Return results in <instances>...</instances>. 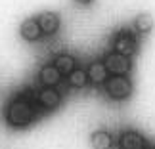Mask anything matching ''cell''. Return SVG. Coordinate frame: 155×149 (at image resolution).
Listing matches in <instances>:
<instances>
[{"mask_svg":"<svg viewBox=\"0 0 155 149\" xmlns=\"http://www.w3.org/2000/svg\"><path fill=\"white\" fill-rule=\"evenodd\" d=\"M37 121V105L25 96L14 98L6 107V122L12 128H27Z\"/></svg>","mask_w":155,"mask_h":149,"instance_id":"cell-1","label":"cell"},{"mask_svg":"<svg viewBox=\"0 0 155 149\" xmlns=\"http://www.w3.org/2000/svg\"><path fill=\"white\" fill-rule=\"evenodd\" d=\"M105 94L115 101H123L132 94V82L127 79V75H113L105 80Z\"/></svg>","mask_w":155,"mask_h":149,"instance_id":"cell-2","label":"cell"},{"mask_svg":"<svg viewBox=\"0 0 155 149\" xmlns=\"http://www.w3.org/2000/svg\"><path fill=\"white\" fill-rule=\"evenodd\" d=\"M113 52L115 53H121V56H134L138 52V40H136L134 33L128 31V29H123L115 34L113 38Z\"/></svg>","mask_w":155,"mask_h":149,"instance_id":"cell-3","label":"cell"},{"mask_svg":"<svg viewBox=\"0 0 155 149\" xmlns=\"http://www.w3.org/2000/svg\"><path fill=\"white\" fill-rule=\"evenodd\" d=\"M104 65H105L107 73H111V75H128L130 67H132L130 57L121 56V53H115V52L107 53L105 59H104Z\"/></svg>","mask_w":155,"mask_h":149,"instance_id":"cell-4","label":"cell"},{"mask_svg":"<svg viewBox=\"0 0 155 149\" xmlns=\"http://www.w3.org/2000/svg\"><path fill=\"white\" fill-rule=\"evenodd\" d=\"M61 103V94L54 86H42L37 92V105L42 111H52Z\"/></svg>","mask_w":155,"mask_h":149,"instance_id":"cell-5","label":"cell"},{"mask_svg":"<svg viewBox=\"0 0 155 149\" xmlns=\"http://www.w3.org/2000/svg\"><path fill=\"white\" fill-rule=\"evenodd\" d=\"M119 147L121 149H146V140L136 130H127L119 138Z\"/></svg>","mask_w":155,"mask_h":149,"instance_id":"cell-6","label":"cell"},{"mask_svg":"<svg viewBox=\"0 0 155 149\" xmlns=\"http://www.w3.org/2000/svg\"><path fill=\"white\" fill-rule=\"evenodd\" d=\"M38 80L42 86H58L61 82V73L56 69V65H42L38 71Z\"/></svg>","mask_w":155,"mask_h":149,"instance_id":"cell-7","label":"cell"},{"mask_svg":"<svg viewBox=\"0 0 155 149\" xmlns=\"http://www.w3.org/2000/svg\"><path fill=\"white\" fill-rule=\"evenodd\" d=\"M38 27L42 34H54L59 29V15L58 14H52V11H44V14L38 15Z\"/></svg>","mask_w":155,"mask_h":149,"instance_id":"cell-8","label":"cell"},{"mask_svg":"<svg viewBox=\"0 0 155 149\" xmlns=\"http://www.w3.org/2000/svg\"><path fill=\"white\" fill-rule=\"evenodd\" d=\"M86 75H88V82H92V84H105V80H107V69H105V65L104 61H94L88 65V71H86Z\"/></svg>","mask_w":155,"mask_h":149,"instance_id":"cell-9","label":"cell"},{"mask_svg":"<svg viewBox=\"0 0 155 149\" xmlns=\"http://www.w3.org/2000/svg\"><path fill=\"white\" fill-rule=\"evenodd\" d=\"M19 34L25 40H29V42H35V40H38L40 38V34H42V31H40V27H38V21L37 19H33V17H29V19H25L21 23V27H19Z\"/></svg>","mask_w":155,"mask_h":149,"instance_id":"cell-10","label":"cell"},{"mask_svg":"<svg viewBox=\"0 0 155 149\" xmlns=\"http://www.w3.org/2000/svg\"><path fill=\"white\" fill-rule=\"evenodd\" d=\"M54 65H56V69L61 73V76L63 75L67 76L71 71L77 67V59L73 56H69V53H59V56L54 59Z\"/></svg>","mask_w":155,"mask_h":149,"instance_id":"cell-11","label":"cell"},{"mask_svg":"<svg viewBox=\"0 0 155 149\" xmlns=\"http://www.w3.org/2000/svg\"><path fill=\"white\" fill-rule=\"evenodd\" d=\"M92 147L94 149H111L113 147V136L105 130H98V132L92 134Z\"/></svg>","mask_w":155,"mask_h":149,"instance_id":"cell-12","label":"cell"},{"mask_svg":"<svg viewBox=\"0 0 155 149\" xmlns=\"http://www.w3.org/2000/svg\"><path fill=\"white\" fill-rule=\"evenodd\" d=\"M67 82H69L71 88H84V86L88 84V75H86V71L75 67V69L67 75Z\"/></svg>","mask_w":155,"mask_h":149,"instance_id":"cell-13","label":"cell"},{"mask_svg":"<svg viewBox=\"0 0 155 149\" xmlns=\"http://www.w3.org/2000/svg\"><path fill=\"white\" fill-rule=\"evenodd\" d=\"M134 27H136V31L142 33V34H146V33H150L151 29H153V19L150 15H138L136 17V21H134Z\"/></svg>","mask_w":155,"mask_h":149,"instance_id":"cell-14","label":"cell"},{"mask_svg":"<svg viewBox=\"0 0 155 149\" xmlns=\"http://www.w3.org/2000/svg\"><path fill=\"white\" fill-rule=\"evenodd\" d=\"M77 4H82V6H86V4H90V2H94V0H75Z\"/></svg>","mask_w":155,"mask_h":149,"instance_id":"cell-15","label":"cell"},{"mask_svg":"<svg viewBox=\"0 0 155 149\" xmlns=\"http://www.w3.org/2000/svg\"><path fill=\"white\" fill-rule=\"evenodd\" d=\"M153 149H155V147H153Z\"/></svg>","mask_w":155,"mask_h":149,"instance_id":"cell-16","label":"cell"}]
</instances>
